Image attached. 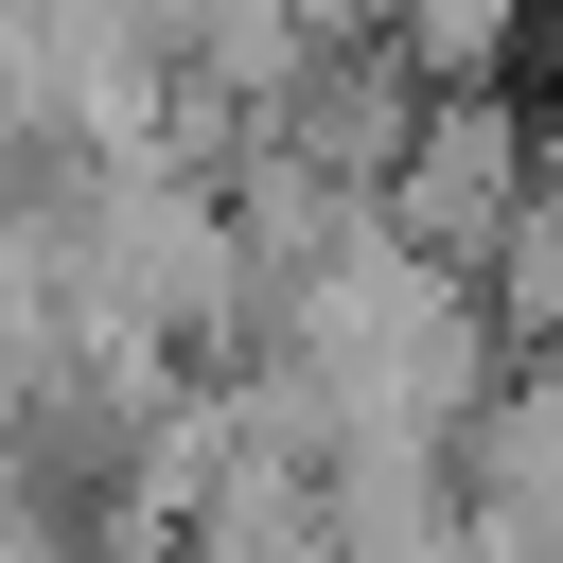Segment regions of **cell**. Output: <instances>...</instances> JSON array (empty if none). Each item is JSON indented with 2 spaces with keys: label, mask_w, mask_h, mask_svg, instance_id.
<instances>
[{
  "label": "cell",
  "mask_w": 563,
  "mask_h": 563,
  "mask_svg": "<svg viewBox=\"0 0 563 563\" xmlns=\"http://www.w3.org/2000/svg\"><path fill=\"white\" fill-rule=\"evenodd\" d=\"M510 211H528V106H493V88H422V123H405V158H387L369 229H387L405 264L475 282V264L510 246Z\"/></svg>",
  "instance_id": "6da1fadb"
},
{
  "label": "cell",
  "mask_w": 563,
  "mask_h": 563,
  "mask_svg": "<svg viewBox=\"0 0 563 563\" xmlns=\"http://www.w3.org/2000/svg\"><path fill=\"white\" fill-rule=\"evenodd\" d=\"M545 0H369V53L405 70V88H493V53L528 35Z\"/></svg>",
  "instance_id": "7a4b0ae2"
}]
</instances>
